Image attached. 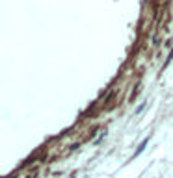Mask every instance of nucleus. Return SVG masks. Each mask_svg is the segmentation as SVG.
<instances>
[{
    "instance_id": "nucleus-1",
    "label": "nucleus",
    "mask_w": 173,
    "mask_h": 178,
    "mask_svg": "<svg viewBox=\"0 0 173 178\" xmlns=\"http://www.w3.org/2000/svg\"><path fill=\"white\" fill-rule=\"evenodd\" d=\"M147 143H149V137H145V139H143V141L140 143V147H138V148H136V152H134V156H140V154L143 152V148H145V147H147Z\"/></svg>"
},
{
    "instance_id": "nucleus-2",
    "label": "nucleus",
    "mask_w": 173,
    "mask_h": 178,
    "mask_svg": "<svg viewBox=\"0 0 173 178\" xmlns=\"http://www.w3.org/2000/svg\"><path fill=\"white\" fill-rule=\"evenodd\" d=\"M171 59H173V50L169 52V56H168V59H166V63H164V67H168V63H169Z\"/></svg>"
},
{
    "instance_id": "nucleus-3",
    "label": "nucleus",
    "mask_w": 173,
    "mask_h": 178,
    "mask_svg": "<svg viewBox=\"0 0 173 178\" xmlns=\"http://www.w3.org/2000/svg\"><path fill=\"white\" fill-rule=\"evenodd\" d=\"M143 108H145V104H140V108H136V113H142Z\"/></svg>"
}]
</instances>
